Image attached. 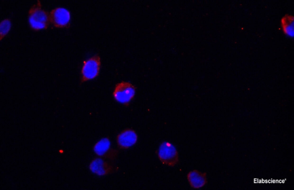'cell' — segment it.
<instances>
[{"label": "cell", "instance_id": "cell-3", "mask_svg": "<svg viewBox=\"0 0 294 190\" xmlns=\"http://www.w3.org/2000/svg\"><path fill=\"white\" fill-rule=\"evenodd\" d=\"M159 159L164 164L173 166L179 162L178 152L171 143L164 142L160 145L157 152Z\"/></svg>", "mask_w": 294, "mask_h": 190}, {"label": "cell", "instance_id": "cell-9", "mask_svg": "<svg viewBox=\"0 0 294 190\" xmlns=\"http://www.w3.org/2000/svg\"><path fill=\"white\" fill-rule=\"evenodd\" d=\"M187 177L190 186L194 188L202 187L207 182L206 173L196 170L190 171L187 175Z\"/></svg>", "mask_w": 294, "mask_h": 190}, {"label": "cell", "instance_id": "cell-10", "mask_svg": "<svg viewBox=\"0 0 294 190\" xmlns=\"http://www.w3.org/2000/svg\"><path fill=\"white\" fill-rule=\"evenodd\" d=\"M11 27V21L9 19H5L1 22L0 40H1L8 33Z\"/></svg>", "mask_w": 294, "mask_h": 190}, {"label": "cell", "instance_id": "cell-2", "mask_svg": "<svg viewBox=\"0 0 294 190\" xmlns=\"http://www.w3.org/2000/svg\"><path fill=\"white\" fill-rule=\"evenodd\" d=\"M136 89L130 83L122 81L116 85L113 95L117 101L127 106L134 96Z\"/></svg>", "mask_w": 294, "mask_h": 190}, {"label": "cell", "instance_id": "cell-7", "mask_svg": "<svg viewBox=\"0 0 294 190\" xmlns=\"http://www.w3.org/2000/svg\"><path fill=\"white\" fill-rule=\"evenodd\" d=\"M89 168L93 172L98 175H105L114 172V166L101 157L94 158L90 162Z\"/></svg>", "mask_w": 294, "mask_h": 190}, {"label": "cell", "instance_id": "cell-6", "mask_svg": "<svg viewBox=\"0 0 294 190\" xmlns=\"http://www.w3.org/2000/svg\"><path fill=\"white\" fill-rule=\"evenodd\" d=\"M109 139L105 138L97 142L93 147L95 154L101 157L112 160L117 156L118 151L110 147Z\"/></svg>", "mask_w": 294, "mask_h": 190}, {"label": "cell", "instance_id": "cell-8", "mask_svg": "<svg viewBox=\"0 0 294 190\" xmlns=\"http://www.w3.org/2000/svg\"><path fill=\"white\" fill-rule=\"evenodd\" d=\"M137 138V134L134 130L127 129L117 135L116 140L119 148L127 149L136 143Z\"/></svg>", "mask_w": 294, "mask_h": 190}, {"label": "cell", "instance_id": "cell-1", "mask_svg": "<svg viewBox=\"0 0 294 190\" xmlns=\"http://www.w3.org/2000/svg\"><path fill=\"white\" fill-rule=\"evenodd\" d=\"M28 17L30 27L35 31L46 29L51 23L49 13L42 8V5L39 0H37L36 3L33 5L30 9Z\"/></svg>", "mask_w": 294, "mask_h": 190}, {"label": "cell", "instance_id": "cell-5", "mask_svg": "<svg viewBox=\"0 0 294 190\" xmlns=\"http://www.w3.org/2000/svg\"><path fill=\"white\" fill-rule=\"evenodd\" d=\"M50 23L55 28L68 29L70 28V14L65 8H55L49 12Z\"/></svg>", "mask_w": 294, "mask_h": 190}, {"label": "cell", "instance_id": "cell-4", "mask_svg": "<svg viewBox=\"0 0 294 190\" xmlns=\"http://www.w3.org/2000/svg\"><path fill=\"white\" fill-rule=\"evenodd\" d=\"M100 66V58L97 55L84 61L81 71V82H85L97 77L98 75Z\"/></svg>", "mask_w": 294, "mask_h": 190}]
</instances>
